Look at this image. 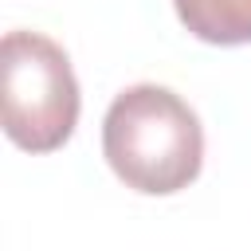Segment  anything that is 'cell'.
<instances>
[{
  "mask_svg": "<svg viewBox=\"0 0 251 251\" xmlns=\"http://www.w3.org/2000/svg\"><path fill=\"white\" fill-rule=\"evenodd\" d=\"M173 8L188 35H196L200 43H251V0H173Z\"/></svg>",
  "mask_w": 251,
  "mask_h": 251,
  "instance_id": "3957f363",
  "label": "cell"
},
{
  "mask_svg": "<svg viewBox=\"0 0 251 251\" xmlns=\"http://www.w3.org/2000/svg\"><path fill=\"white\" fill-rule=\"evenodd\" d=\"M0 106L4 133L27 153H55L78 126V78L67 51L43 35L16 27L0 43Z\"/></svg>",
  "mask_w": 251,
  "mask_h": 251,
  "instance_id": "7a4b0ae2",
  "label": "cell"
},
{
  "mask_svg": "<svg viewBox=\"0 0 251 251\" xmlns=\"http://www.w3.org/2000/svg\"><path fill=\"white\" fill-rule=\"evenodd\" d=\"M102 153L126 188L173 196L200 176L204 126L176 90L137 82L114 94L102 118Z\"/></svg>",
  "mask_w": 251,
  "mask_h": 251,
  "instance_id": "6da1fadb",
  "label": "cell"
}]
</instances>
